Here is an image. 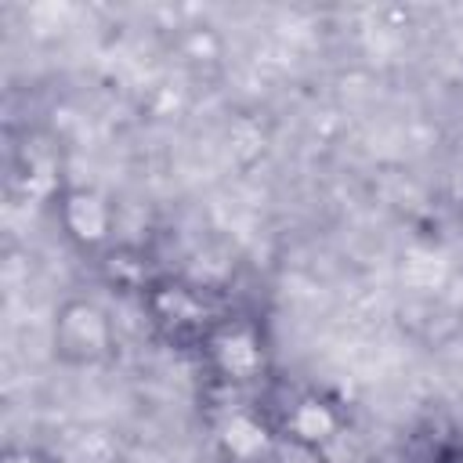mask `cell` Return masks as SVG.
I'll return each instance as SVG.
<instances>
[{
	"instance_id": "obj_5",
	"label": "cell",
	"mask_w": 463,
	"mask_h": 463,
	"mask_svg": "<svg viewBox=\"0 0 463 463\" xmlns=\"http://www.w3.org/2000/svg\"><path fill=\"white\" fill-rule=\"evenodd\" d=\"M336 430H340L336 409H333L326 398H315V394L300 398V402L293 405L289 420H286V434H297V438L315 441V445H326Z\"/></svg>"
},
{
	"instance_id": "obj_10",
	"label": "cell",
	"mask_w": 463,
	"mask_h": 463,
	"mask_svg": "<svg viewBox=\"0 0 463 463\" xmlns=\"http://www.w3.org/2000/svg\"><path fill=\"white\" fill-rule=\"evenodd\" d=\"M253 463H271V456H264V459H253Z\"/></svg>"
},
{
	"instance_id": "obj_6",
	"label": "cell",
	"mask_w": 463,
	"mask_h": 463,
	"mask_svg": "<svg viewBox=\"0 0 463 463\" xmlns=\"http://www.w3.org/2000/svg\"><path fill=\"white\" fill-rule=\"evenodd\" d=\"M152 311L163 322H170V326H192V322L203 318L199 297L192 289H184V286H163V289H156L152 293Z\"/></svg>"
},
{
	"instance_id": "obj_9",
	"label": "cell",
	"mask_w": 463,
	"mask_h": 463,
	"mask_svg": "<svg viewBox=\"0 0 463 463\" xmlns=\"http://www.w3.org/2000/svg\"><path fill=\"white\" fill-rule=\"evenodd\" d=\"M7 463H43V459H36V456L22 452V456H7Z\"/></svg>"
},
{
	"instance_id": "obj_2",
	"label": "cell",
	"mask_w": 463,
	"mask_h": 463,
	"mask_svg": "<svg viewBox=\"0 0 463 463\" xmlns=\"http://www.w3.org/2000/svg\"><path fill=\"white\" fill-rule=\"evenodd\" d=\"M210 354L213 365L228 376V380H253L264 369V344L253 329L246 326H228L210 340Z\"/></svg>"
},
{
	"instance_id": "obj_8",
	"label": "cell",
	"mask_w": 463,
	"mask_h": 463,
	"mask_svg": "<svg viewBox=\"0 0 463 463\" xmlns=\"http://www.w3.org/2000/svg\"><path fill=\"white\" fill-rule=\"evenodd\" d=\"M271 463H329V456H326V445L304 441L297 434H282L271 445Z\"/></svg>"
},
{
	"instance_id": "obj_1",
	"label": "cell",
	"mask_w": 463,
	"mask_h": 463,
	"mask_svg": "<svg viewBox=\"0 0 463 463\" xmlns=\"http://www.w3.org/2000/svg\"><path fill=\"white\" fill-rule=\"evenodd\" d=\"M54 351L69 365H94L112 351V322L94 300H69L54 318Z\"/></svg>"
},
{
	"instance_id": "obj_7",
	"label": "cell",
	"mask_w": 463,
	"mask_h": 463,
	"mask_svg": "<svg viewBox=\"0 0 463 463\" xmlns=\"http://www.w3.org/2000/svg\"><path fill=\"white\" fill-rule=\"evenodd\" d=\"M402 279L409 286H416V289H434L445 279V260L434 257V253H420L416 250V253H409L402 260Z\"/></svg>"
},
{
	"instance_id": "obj_3",
	"label": "cell",
	"mask_w": 463,
	"mask_h": 463,
	"mask_svg": "<svg viewBox=\"0 0 463 463\" xmlns=\"http://www.w3.org/2000/svg\"><path fill=\"white\" fill-rule=\"evenodd\" d=\"M61 221L69 228V235L83 246H98L109 239L112 232V206L101 192L94 188H72L61 199Z\"/></svg>"
},
{
	"instance_id": "obj_4",
	"label": "cell",
	"mask_w": 463,
	"mask_h": 463,
	"mask_svg": "<svg viewBox=\"0 0 463 463\" xmlns=\"http://www.w3.org/2000/svg\"><path fill=\"white\" fill-rule=\"evenodd\" d=\"M217 438H221V449L239 463L264 459V456H271V445H275L268 427L250 412H228L217 427Z\"/></svg>"
}]
</instances>
